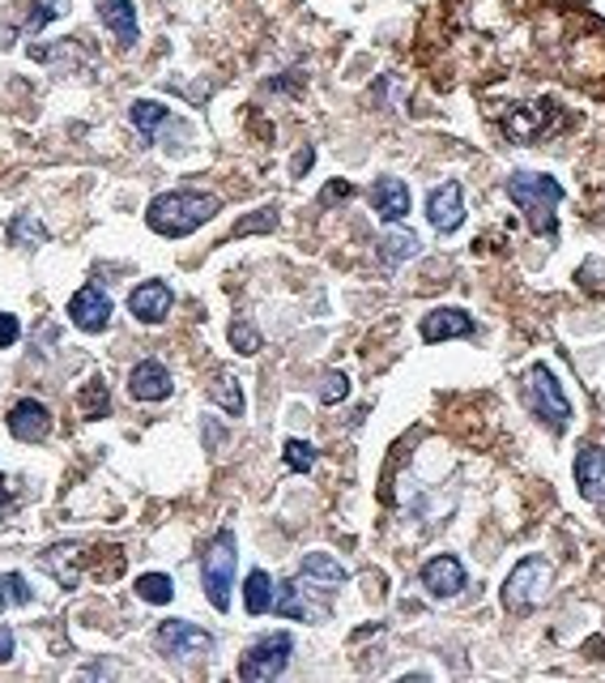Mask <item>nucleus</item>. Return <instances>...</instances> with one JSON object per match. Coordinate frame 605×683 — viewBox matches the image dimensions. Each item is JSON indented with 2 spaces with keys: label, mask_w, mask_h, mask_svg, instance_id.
I'll list each match as a JSON object with an SVG mask.
<instances>
[{
  "label": "nucleus",
  "mask_w": 605,
  "mask_h": 683,
  "mask_svg": "<svg viewBox=\"0 0 605 683\" xmlns=\"http://www.w3.org/2000/svg\"><path fill=\"white\" fill-rule=\"evenodd\" d=\"M214 214H218V196L180 189V193L154 196L150 210H145V223L159 231V235H166V239H184L196 227H205Z\"/></svg>",
  "instance_id": "f257e3e1"
},
{
  "label": "nucleus",
  "mask_w": 605,
  "mask_h": 683,
  "mask_svg": "<svg viewBox=\"0 0 605 683\" xmlns=\"http://www.w3.org/2000/svg\"><path fill=\"white\" fill-rule=\"evenodd\" d=\"M508 196L520 205L529 231L538 235H554L559 231V201H563V184L554 175H538V171H516L508 180Z\"/></svg>",
  "instance_id": "f03ea898"
},
{
  "label": "nucleus",
  "mask_w": 605,
  "mask_h": 683,
  "mask_svg": "<svg viewBox=\"0 0 605 683\" xmlns=\"http://www.w3.org/2000/svg\"><path fill=\"white\" fill-rule=\"evenodd\" d=\"M550 594H554V564L542 555H525L504 581V607L511 616H529Z\"/></svg>",
  "instance_id": "7ed1b4c3"
},
{
  "label": "nucleus",
  "mask_w": 605,
  "mask_h": 683,
  "mask_svg": "<svg viewBox=\"0 0 605 683\" xmlns=\"http://www.w3.org/2000/svg\"><path fill=\"white\" fill-rule=\"evenodd\" d=\"M525 402H529V415H538V424H545L550 431H568L572 424V402L563 385L554 381V372L545 363H533L529 376H525Z\"/></svg>",
  "instance_id": "20e7f679"
},
{
  "label": "nucleus",
  "mask_w": 605,
  "mask_h": 683,
  "mask_svg": "<svg viewBox=\"0 0 605 683\" xmlns=\"http://www.w3.org/2000/svg\"><path fill=\"white\" fill-rule=\"evenodd\" d=\"M235 534L230 530H218L214 543L205 547V559H201V586H205V598L214 602V611H230V586H235Z\"/></svg>",
  "instance_id": "39448f33"
},
{
  "label": "nucleus",
  "mask_w": 605,
  "mask_h": 683,
  "mask_svg": "<svg viewBox=\"0 0 605 683\" xmlns=\"http://www.w3.org/2000/svg\"><path fill=\"white\" fill-rule=\"evenodd\" d=\"M290 653H294V641H290L287 632H269V637H260L252 650L239 658V680H248V683L278 680V675L287 671Z\"/></svg>",
  "instance_id": "423d86ee"
},
{
  "label": "nucleus",
  "mask_w": 605,
  "mask_h": 683,
  "mask_svg": "<svg viewBox=\"0 0 605 683\" xmlns=\"http://www.w3.org/2000/svg\"><path fill=\"white\" fill-rule=\"evenodd\" d=\"M324 594H333V589L316 586L312 577H294V581H287L282 586V594L273 598V611L282 619H307V623H324L328 619V598Z\"/></svg>",
  "instance_id": "0eeeda50"
},
{
  "label": "nucleus",
  "mask_w": 605,
  "mask_h": 683,
  "mask_svg": "<svg viewBox=\"0 0 605 683\" xmlns=\"http://www.w3.org/2000/svg\"><path fill=\"white\" fill-rule=\"evenodd\" d=\"M159 650L166 658H175V662H184V658H201V653L214 650V632H205V628H196L188 619H166L159 628Z\"/></svg>",
  "instance_id": "6e6552de"
},
{
  "label": "nucleus",
  "mask_w": 605,
  "mask_h": 683,
  "mask_svg": "<svg viewBox=\"0 0 605 683\" xmlns=\"http://www.w3.org/2000/svg\"><path fill=\"white\" fill-rule=\"evenodd\" d=\"M68 321L82 329V333H102L111 326V299L98 291V287H82V291L68 299Z\"/></svg>",
  "instance_id": "1a4fd4ad"
},
{
  "label": "nucleus",
  "mask_w": 605,
  "mask_h": 683,
  "mask_svg": "<svg viewBox=\"0 0 605 683\" xmlns=\"http://www.w3.org/2000/svg\"><path fill=\"white\" fill-rule=\"evenodd\" d=\"M426 218H431V227L444 231V235L465 223V193H461L456 180H444L440 189H431V196H426Z\"/></svg>",
  "instance_id": "9d476101"
},
{
  "label": "nucleus",
  "mask_w": 605,
  "mask_h": 683,
  "mask_svg": "<svg viewBox=\"0 0 605 683\" xmlns=\"http://www.w3.org/2000/svg\"><path fill=\"white\" fill-rule=\"evenodd\" d=\"M9 431L22 440V445H39L52 436V410L34 397H22L13 410H9Z\"/></svg>",
  "instance_id": "9b49d317"
},
{
  "label": "nucleus",
  "mask_w": 605,
  "mask_h": 683,
  "mask_svg": "<svg viewBox=\"0 0 605 683\" xmlns=\"http://www.w3.org/2000/svg\"><path fill=\"white\" fill-rule=\"evenodd\" d=\"M465 564L456 559V555H435V559H426V568H422V586L431 598H456L461 589H465Z\"/></svg>",
  "instance_id": "f8f14e48"
},
{
  "label": "nucleus",
  "mask_w": 605,
  "mask_h": 683,
  "mask_svg": "<svg viewBox=\"0 0 605 683\" xmlns=\"http://www.w3.org/2000/svg\"><path fill=\"white\" fill-rule=\"evenodd\" d=\"M128 312H132L141 326H162V321H166V312H171V287H166L162 278L141 282L137 291L128 295Z\"/></svg>",
  "instance_id": "ddd939ff"
},
{
  "label": "nucleus",
  "mask_w": 605,
  "mask_h": 683,
  "mask_svg": "<svg viewBox=\"0 0 605 683\" xmlns=\"http://www.w3.org/2000/svg\"><path fill=\"white\" fill-rule=\"evenodd\" d=\"M575 483L588 504H605V449L602 445H580L575 453Z\"/></svg>",
  "instance_id": "4468645a"
},
{
  "label": "nucleus",
  "mask_w": 605,
  "mask_h": 683,
  "mask_svg": "<svg viewBox=\"0 0 605 683\" xmlns=\"http://www.w3.org/2000/svg\"><path fill=\"white\" fill-rule=\"evenodd\" d=\"M128 393L137 402H166L171 397V372L162 367L159 359H141L128 376Z\"/></svg>",
  "instance_id": "2eb2a0df"
},
{
  "label": "nucleus",
  "mask_w": 605,
  "mask_h": 683,
  "mask_svg": "<svg viewBox=\"0 0 605 683\" xmlns=\"http://www.w3.org/2000/svg\"><path fill=\"white\" fill-rule=\"evenodd\" d=\"M504 132H508L511 141H533L538 132L550 125V103H516L504 111Z\"/></svg>",
  "instance_id": "dca6fc26"
},
{
  "label": "nucleus",
  "mask_w": 605,
  "mask_h": 683,
  "mask_svg": "<svg viewBox=\"0 0 605 683\" xmlns=\"http://www.w3.org/2000/svg\"><path fill=\"white\" fill-rule=\"evenodd\" d=\"M371 205H376V214H380L383 223H401L410 214V189H406V180L380 175L371 184Z\"/></svg>",
  "instance_id": "f3484780"
},
{
  "label": "nucleus",
  "mask_w": 605,
  "mask_h": 683,
  "mask_svg": "<svg viewBox=\"0 0 605 683\" xmlns=\"http://www.w3.org/2000/svg\"><path fill=\"white\" fill-rule=\"evenodd\" d=\"M474 333V317L461 308H435L422 321V342H444V338H469Z\"/></svg>",
  "instance_id": "a211bd4d"
},
{
  "label": "nucleus",
  "mask_w": 605,
  "mask_h": 683,
  "mask_svg": "<svg viewBox=\"0 0 605 683\" xmlns=\"http://www.w3.org/2000/svg\"><path fill=\"white\" fill-rule=\"evenodd\" d=\"M98 18L102 26L116 34L120 47H132L137 43V9L128 0H98Z\"/></svg>",
  "instance_id": "6ab92c4d"
},
{
  "label": "nucleus",
  "mask_w": 605,
  "mask_h": 683,
  "mask_svg": "<svg viewBox=\"0 0 605 683\" xmlns=\"http://www.w3.org/2000/svg\"><path fill=\"white\" fill-rule=\"evenodd\" d=\"M303 577H312L316 586L324 589H342L346 581H350V573L333 559V555H324V552H312V555H303V568H299Z\"/></svg>",
  "instance_id": "aec40b11"
},
{
  "label": "nucleus",
  "mask_w": 605,
  "mask_h": 683,
  "mask_svg": "<svg viewBox=\"0 0 605 683\" xmlns=\"http://www.w3.org/2000/svg\"><path fill=\"white\" fill-rule=\"evenodd\" d=\"M244 607H248V616L273 611V581H269L264 568H252V573H248V581H244Z\"/></svg>",
  "instance_id": "412c9836"
},
{
  "label": "nucleus",
  "mask_w": 605,
  "mask_h": 683,
  "mask_svg": "<svg viewBox=\"0 0 605 683\" xmlns=\"http://www.w3.org/2000/svg\"><path fill=\"white\" fill-rule=\"evenodd\" d=\"M43 568H52L61 586H77V577H82V547H52L43 555Z\"/></svg>",
  "instance_id": "4be33fe9"
},
{
  "label": "nucleus",
  "mask_w": 605,
  "mask_h": 683,
  "mask_svg": "<svg viewBox=\"0 0 605 683\" xmlns=\"http://www.w3.org/2000/svg\"><path fill=\"white\" fill-rule=\"evenodd\" d=\"M209 397L223 406L226 415H244V406H248V402H244V389H239V381H235L230 372H218V376L209 381Z\"/></svg>",
  "instance_id": "5701e85b"
},
{
  "label": "nucleus",
  "mask_w": 605,
  "mask_h": 683,
  "mask_svg": "<svg viewBox=\"0 0 605 683\" xmlns=\"http://www.w3.org/2000/svg\"><path fill=\"white\" fill-rule=\"evenodd\" d=\"M128 116H132V125H137V132H145V137H154V132H159L162 125L171 120V111H166L162 103H154V98H137Z\"/></svg>",
  "instance_id": "b1692460"
},
{
  "label": "nucleus",
  "mask_w": 605,
  "mask_h": 683,
  "mask_svg": "<svg viewBox=\"0 0 605 683\" xmlns=\"http://www.w3.org/2000/svg\"><path fill=\"white\" fill-rule=\"evenodd\" d=\"M418 235L414 231H388L380 239V257L388 260V265H401V260H410V257H418Z\"/></svg>",
  "instance_id": "393cba45"
},
{
  "label": "nucleus",
  "mask_w": 605,
  "mask_h": 683,
  "mask_svg": "<svg viewBox=\"0 0 605 683\" xmlns=\"http://www.w3.org/2000/svg\"><path fill=\"white\" fill-rule=\"evenodd\" d=\"M137 598H145L154 607H166L175 598V581L166 573H145V577H137Z\"/></svg>",
  "instance_id": "a878e982"
},
{
  "label": "nucleus",
  "mask_w": 605,
  "mask_h": 683,
  "mask_svg": "<svg viewBox=\"0 0 605 683\" xmlns=\"http://www.w3.org/2000/svg\"><path fill=\"white\" fill-rule=\"evenodd\" d=\"M77 410H82L86 419H102V415L111 410V393H107V385H102V381H90L86 389L77 393Z\"/></svg>",
  "instance_id": "bb28decb"
},
{
  "label": "nucleus",
  "mask_w": 605,
  "mask_h": 683,
  "mask_svg": "<svg viewBox=\"0 0 605 683\" xmlns=\"http://www.w3.org/2000/svg\"><path fill=\"white\" fill-rule=\"evenodd\" d=\"M31 598H34V589L26 586L22 573H4V577H0V611H9V607H26Z\"/></svg>",
  "instance_id": "cd10ccee"
},
{
  "label": "nucleus",
  "mask_w": 605,
  "mask_h": 683,
  "mask_svg": "<svg viewBox=\"0 0 605 683\" xmlns=\"http://www.w3.org/2000/svg\"><path fill=\"white\" fill-rule=\"evenodd\" d=\"M47 239V231L43 223L34 218V214H18L13 218V227H9V244H18V248H34V244H43Z\"/></svg>",
  "instance_id": "c85d7f7f"
},
{
  "label": "nucleus",
  "mask_w": 605,
  "mask_h": 683,
  "mask_svg": "<svg viewBox=\"0 0 605 683\" xmlns=\"http://www.w3.org/2000/svg\"><path fill=\"white\" fill-rule=\"evenodd\" d=\"M64 9H68V0H34L31 13H26V22H22V31H26V34L43 31L52 18H61Z\"/></svg>",
  "instance_id": "c756f323"
},
{
  "label": "nucleus",
  "mask_w": 605,
  "mask_h": 683,
  "mask_svg": "<svg viewBox=\"0 0 605 683\" xmlns=\"http://www.w3.org/2000/svg\"><path fill=\"white\" fill-rule=\"evenodd\" d=\"M230 346L239 351V355H256L260 346H264V338H260V329L252 321H235L230 326Z\"/></svg>",
  "instance_id": "7c9ffc66"
},
{
  "label": "nucleus",
  "mask_w": 605,
  "mask_h": 683,
  "mask_svg": "<svg viewBox=\"0 0 605 683\" xmlns=\"http://www.w3.org/2000/svg\"><path fill=\"white\" fill-rule=\"evenodd\" d=\"M273 227H278V210H273V205H264V210H256V214H248V218H239L230 235H235V239H244V235H252V231H273Z\"/></svg>",
  "instance_id": "2f4dec72"
},
{
  "label": "nucleus",
  "mask_w": 605,
  "mask_h": 683,
  "mask_svg": "<svg viewBox=\"0 0 605 683\" xmlns=\"http://www.w3.org/2000/svg\"><path fill=\"white\" fill-rule=\"evenodd\" d=\"M282 457H287V466L294 470V474H307V470L316 466V449H312L307 440H287Z\"/></svg>",
  "instance_id": "473e14b6"
},
{
  "label": "nucleus",
  "mask_w": 605,
  "mask_h": 683,
  "mask_svg": "<svg viewBox=\"0 0 605 683\" xmlns=\"http://www.w3.org/2000/svg\"><path fill=\"white\" fill-rule=\"evenodd\" d=\"M346 393H350V376H346V372H328L324 385H320V402H324V406H337Z\"/></svg>",
  "instance_id": "72a5a7b5"
},
{
  "label": "nucleus",
  "mask_w": 605,
  "mask_h": 683,
  "mask_svg": "<svg viewBox=\"0 0 605 683\" xmlns=\"http://www.w3.org/2000/svg\"><path fill=\"white\" fill-rule=\"evenodd\" d=\"M18 333H22L18 317H13V312H0V351H4V346H13V342H18Z\"/></svg>",
  "instance_id": "f704fd0d"
},
{
  "label": "nucleus",
  "mask_w": 605,
  "mask_h": 683,
  "mask_svg": "<svg viewBox=\"0 0 605 683\" xmlns=\"http://www.w3.org/2000/svg\"><path fill=\"white\" fill-rule=\"evenodd\" d=\"M337 196H350V184H346V180H337V184H328V189H324V196H320V201L328 205V201H337Z\"/></svg>",
  "instance_id": "c9c22d12"
},
{
  "label": "nucleus",
  "mask_w": 605,
  "mask_h": 683,
  "mask_svg": "<svg viewBox=\"0 0 605 683\" xmlns=\"http://www.w3.org/2000/svg\"><path fill=\"white\" fill-rule=\"evenodd\" d=\"M9 658H13V632L0 628V662H9Z\"/></svg>",
  "instance_id": "e433bc0d"
},
{
  "label": "nucleus",
  "mask_w": 605,
  "mask_h": 683,
  "mask_svg": "<svg viewBox=\"0 0 605 683\" xmlns=\"http://www.w3.org/2000/svg\"><path fill=\"white\" fill-rule=\"evenodd\" d=\"M307 167H312V150H303V154L294 159V171H307Z\"/></svg>",
  "instance_id": "4c0bfd02"
},
{
  "label": "nucleus",
  "mask_w": 605,
  "mask_h": 683,
  "mask_svg": "<svg viewBox=\"0 0 605 683\" xmlns=\"http://www.w3.org/2000/svg\"><path fill=\"white\" fill-rule=\"evenodd\" d=\"M0 504H9V500H4V474H0Z\"/></svg>",
  "instance_id": "58836bf2"
}]
</instances>
